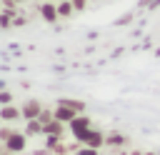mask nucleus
<instances>
[{"label": "nucleus", "instance_id": "423d86ee", "mask_svg": "<svg viewBox=\"0 0 160 155\" xmlns=\"http://www.w3.org/2000/svg\"><path fill=\"white\" fill-rule=\"evenodd\" d=\"M75 115H80V112H75L72 108H65V105H58V108H55V120H60V122H65V125H70V122L75 120Z\"/></svg>", "mask_w": 160, "mask_h": 155}, {"label": "nucleus", "instance_id": "0eeeda50", "mask_svg": "<svg viewBox=\"0 0 160 155\" xmlns=\"http://www.w3.org/2000/svg\"><path fill=\"white\" fill-rule=\"evenodd\" d=\"M18 118H22V112H20V108H15L12 102L0 108V120H8V122H12V120H18Z\"/></svg>", "mask_w": 160, "mask_h": 155}, {"label": "nucleus", "instance_id": "b1692460", "mask_svg": "<svg viewBox=\"0 0 160 155\" xmlns=\"http://www.w3.org/2000/svg\"><path fill=\"white\" fill-rule=\"evenodd\" d=\"M55 2H60V0H55Z\"/></svg>", "mask_w": 160, "mask_h": 155}, {"label": "nucleus", "instance_id": "7ed1b4c3", "mask_svg": "<svg viewBox=\"0 0 160 155\" xmlns=\"http://www.w3.org/2000/svg\"><path fill=\"white\" fill-rule=\"evenodd\" d=\"M40 18L45 20V22H58V2L55 0H42V5H40Z\"/></svg>", "mask_w": 160, "mask_h": 155}, {"label": "nucleus", "instance_id": "9b49d317", "mask_svg": "<svg viewBox=\"0 0 160 155\" xmlns=\"http://www.w3.org/2000/svg\"><path fill=\"white\" fill-rule=\"evenodd\" d=\"M42 132V122L40 120H28V125H25V135H40Z\"/></svg>", "mask_w": 160, "mask_h": 155}, {"label": "nucleus", "instance_id": "412c9836", "mask_svg": "<svg viewBox=\"0 0 160 155\" xmlns=\"http://www.w3.org/2000/svg\"><path fill=\"white\" fill-rule=\"evenodd\" d=\"M15 2H18V5H22V2H28V0H15Z\"/></svg>", "mask_w": 160, "mask_h": 155}, {"label": "nucleus", "instance_id": "a211bd4d", "mask_svg": "<svg viewBox=\"0 0 160 155\" xmlns=\"http://www.w3.org/2000/svg\"><path fill=\"white\" fill-rule=\"evenodd\" d=\"M10 135H12V128H2V130H0V140H2V142H5Z\"/></svg>", "mask_w": 160, "mask_h": 155}, {"label": "nucleus", "instance_id": "1a4fd4ad", "mask_svg": "<svg viewBox=\"0 0 160 155\" xmlns=\"http://www.w3.org/2000/svg\"><path fill=\"white\" fill-rule=\"evenodd\" d=\"M72 12H75V8H72L70 0H60V2H58V15H60V18H70Z\"/></svg>", "mask_w": 160, "mask_h": 155}, {"label": "nucleus", "instance_id": "9d476101", "mask_svg": "<svg viewBox=\"0 0 160 155\" xmlns=\"http://www.w3.org/2000/svg\"><path fill=\"white\" fill-rule=\"evenodd\" d=\"M58 105L72 108L75 112H82V110H85V102H82V100H70V98H62V100H58Z\"/></svg>", "mask_w": 160, "mask_h": 155}, {"label": "nucleus", "instance_id": "f257e3e1", "mask_svg": "<svg viewBox=\"0 0 160 155\" xmlns=\"http://www.w3.org/2000/svg\"><path fill=\"white\" fill-rule=\"evenodd\" d=\"M90 128H92V125H90V118H88V115H82V112H80V115H75V120L70 122V132H72L78 140H82V135H85Z\"/></svg>", "mask_w": 160, "mask_h": 155}, {"label": "nucleus", "instance_id": "f8f14e48", "mask_svg": "<svg viewBox=\"0 0 160 155\" xmlns=\"http://www.w3.org/2000/svg\"><path fill=\"white\" fill-rule=\"evenodd\" d=\"M12 18H15L12 10H2V12H0V28H2V30L10 28V25H12Z\"/></svg>", "mask_w": 160, "mask_h": 155}, {"label": "nucleus", "instance_id": "39448f33", "mask_svg": "<svg viewBox=\"0 0 160 155\" xmlns=\"http://www.w3.org/2000/svg\"><path fill=\"white\" fill-rule=\"evenodd\" d=\"M82 145H88V148H102V142H105V135L100 132V130H95V128H90L85 135H82V140H80Z\"/></svg>", "mask_w": 160, "mask_h": 155}, {"label": "nucleus", "instance_id": "dca6fc26", "mask_svg": "<svg viewBox=\"0 0 160 155\" xmlns=\"http://www.w3.org/2000/svg\"><path fill=\"white\" fill-rule=\"evenodd\" d=\"M75 155H98V148H88V145H82Z\"/></svg>", "mask_w": 160, "mask_h": 155}, {"label": "nucleus", "instance_id": "aec40b11", "mask_svg": "<svg viewBox=\"0 0 160 155\" xmlns=\"http://www.w3.org/2000/svg\"><path fill=\"white\" fill-rule=\"evenodd\" d=\"M130 155H142V152H140V150H132V152H130Z\"/></svg>", "mask_w": 160, "mask_h": 155}, {"label": "nucleus", "instance_id": "4468645a", "mask_svg": "<svg viewBox=\"0 0 160 155\" xmlns=\"http://www.w3.org/2000/svg\"><path fill=\"white\" fill-rule=\"evenodd\" d=\"M38 120H40L42 125H48L50 120H55V110H45V108H42V112H40V118H38Z\"/></svg>", "mask_w": 160, "mask_h": 155}, {"label": "nucleus", "instance_id": "5701e85b", "mask_svg": "<svg viewBox=\"0 0 160 155\" xmlns=\"http://www.w3.org/2000/svg\"><path fill=\"white\" fill-rule=\"evenodd\" d=\"M0 12H2V5H0Z\"/></svg>", "mask_w": 160, "mask_h": 155}, {"label": "nucleus", "instance_id": "f3484780", "mask_svg": "<svg viewBox=\"0 0 160 155\" xmlns=\"http://www.w3.org/2000/svg\"><path fill=\"white\" fill-rule=\"evenodd\" d=\"M70 2H72L75 12H82V10H85V5H88V0H70Z\"/></svg>", "mask_w": 160, "mask_h": 155}, {"label": "nucleus", "instance_id": "6e6552de", "mask_svg": "<svg viewBox=\"0 0 160 155\" xmlns=\"http://www.w3.org/2000/svg\"><path fill=\"white\" fill-rule=\"evenodd\" d=\"M42 132H45V135H58V138H60V135L65 132V122H60V120H50L48 125H42Z\"/></svg>", "mask_w": 160, "mask_h": 155}, {"label": "nucleus", "instance_id": "f03ea898", "mask_svg": "<svg viewBox=\"0 0 160 155\" xmlns=\"http://www.w3.org/2000/svg\"><path fill=\"white\" fill-rule=\"evenodd\" d=\"M25 145H28V135H25V132H18V130H12V135L5 140V148H8L10 152H22Z\"/></svg>", "mask_w": 160, "mask_h": 155}, {"label": "nucleus", "instance_id": "2eb2a0df", "mask_svg": "<svg viewBox=\"0 0 160 155\" xmlns=\"http://www.w3.org/2000/svg\"><path fill=\"white\" fill-rule=\"evenodd\" d=\"M10 102H12V92L0 90V105H10Z\"/></svg>", "mask_w": 160, "mask_h": 155}, {"label": "nucleus", "instance_id": "20e7f679", "mask_svg": "<svg viewBox=\"0 0 160 155\" xmlns=\"http://www.w3.org/2000/svg\"><path fill=\"white\" fill-rule=\"evenodd\" d=\"M20 112H22V118H25V120H38V118H40V112H42V105H40L38 100H25V102H22V108H20Z\"/></svg>", "mask_w": 160, "mask_h": 155}, {"label": "nucleus", "instance_id": "ddd939ff", "mask_svg": "<svg viewBox=\"0 0 160 155\" xmlns=\"http://www.w3.org/2000/svg\"><path fill=\"white\" fill-rule=\"evenodd\" d=\"M105 142H108V145H125V135L110 132V135H105Z\"/></svg>", "mask_w": 160, "mask_h": 155}, {"label": "nucleus", "instance_id": "4be33fe9", "mask_svg": "<svg viewBox=\"0 0 160 155\" xmlns=\"http://www.w3.org/2000/svg\"><path fill=\"white\" fill-rule=\"evenodd\" d=\"M142 155H155V152H142Z\"/></svg>", "mask_w": 160, "mask_h": 155}, {"label": "nucleus", "instance_id": "6ab92c4d", "mask_svg": "<svg viewBox=\"0 0 160 155\" xmlns=\"http://www.w3.org/2000/svg\"><path fill=\"white\" fill-rule=\"evenodd\" d=\"M0 155H10V150H8V148H5V150H0Z\"/></svg>", "mask_w": 160, "mask_h": 155}]
</instances>
